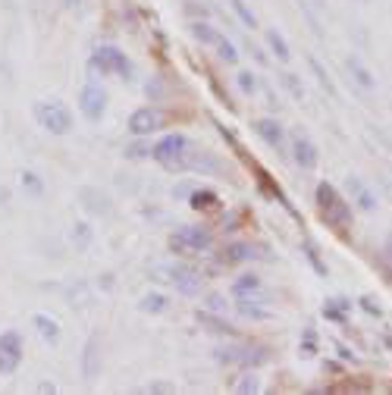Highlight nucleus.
Segmentation results:
<instances>
[{"label":"nucleus","mask_w":392,"mask_h":395,"mask_svg":"<svg viewBox=\"0 0 392 395\" xmlns=\"http://www.w3.org/2000/svg\"><path fill=\"white\" fill-rule=\"evenodd\" d=\"M301 251H305V257H308V264L314 267V273L317 276H327L329 273V267L323 264V257H320V251H317V245L311 242V239H305V242H301Z\"/></svg>","instance_id":"obj_28"},{"label":"nucleus","mask_w":392,"mask_h":395,"mask_svg":"<svg viewBox=\"0 0 392 395\" xmlns=\"http://www.w3.org/2000/svg\"><path fill=\"white\" fill-rule=\"evenodd\" d=\"M251 257H254V248L248 242H233V245L223 248V264H226V267L245 264V260H251Z\"/></svg>","instance_id":"obj_22"},{"label":"nucleus","mask_w":392,"mask_h":395,"mask_svg":"<svg viewBox=\"0 0 392 395\" xmlns=\"http://www.w3.org/2000/svg\"><path fill=\"white\" fill-rule=\"evenodd\" d=\"M263 292V283L258 273H242L239 279H233V286H229V295L233 298H258Z\"/></svg>","instance_id":"obj_15"},{"label":"nucleus","mask_w":392,"mask_h":395,"mask_svg":"<svg viewBox=\"0 0 392 395\" xmlns=\"http://www.w3.org/2000/svg\"><path fill=\"white\" fill-rule=\"evenodd\" d=\"M386 257H389V264H392V236L386 239Z\"/></svg>","instance_id":"obj_47"},{"label":"nucleus","mask_w":392,"mask_h":395,"mask_svg":"<svg viewBox=\"0 0 392 395\" xmlns=\"http://www.w3.org/2000/svg\"><path fill=\"white\" fill-rule=\"evenodd\" d=\"M235 85H239L242 95H258V76H254L251 69H242L239 76H235Z\"/></svg>","instance_id":"obj_35"},{"label":"nucleus","mask_w":392,"mask_h":395,"mask_svg":"<svg viewBox=\"0 0 392 395\" xmlns=\"http://www.w3.org/2000/svg\"><path fill=\"white\" fill-rule=\"evenodd\" d=\"M267 361V352L258 345H242V352H239V364L242 367H258Z\"/></svg>","instance_id":"obj_31"},{"label":"nucleus","mask_w":392,"mask_h":395,"mask_svg":"<svg viewBox=\"0 0 392 395\" xmlns=\"http://www.w3.org/2000/svg\"><path fill=\"white\" fill-rule=\"evenodd\" d=\"M263 35H267V48L276 53V60H280V63H289V60H292V48H289L286 35H282L280 29H267Z\"/></svg>","instance_id":"obj_21"},{"label":"nucleus","mask_w":392,"mask_h":395,"mask_svg":"<svg viewBox=\"0 0 392 395\" xmlns=\"http://www.w3.org/2000/svg\"><path fill=\"white\" fill-rule=\"evenodd\" d=\"M314 204H317L320 220L329 226V229L346 232L351 226V207H348V201L339 195V189H336L333 182H320V185H317V189H314Z\"/></svg>","instance_id":"obj_1"},{"label":"nucleus","mask_w":392,"mask_h":395,"mask_svg":"<svg viewBox=\"0 0 392 395\" xmlns=\"http://www.w3.org/2000/svg\"><path fill=\"white\" fill-rule=\"evenodd\" d=\"M299 352H301V354H305V358H311V354H314V352H317V333H314V330H311V326H308V330H305V342H301V345H299Z\"/></svg>","instance_id":"obj_38"},{"label":"nucleus","mask_w":392,"mask_h":395,"mask_svg":"<svg viewBox=\"0 0 392 395\" xmlns=\"http://www.w3.org/2000/svg\"><path fill=\"white\" fill-rule=\"evenodd\" d=\"M220 195L214 189H195V192H188V207H192L195 213H214V210H220Z\"/></svg>","instance_id":"obj_16"},{"label":"nucleus","mask_w":392,"mask_h":395,"mask_svg":"<svg viewBox=\"0 0 392 395\" xmlns=\"http://www.w3.org/2000/svg\"><path fill=\"white\" fill-rule=\"evenodd\" d=\"M292 160H295V166L305 173L317 170V163H320V151H317L314 138L305 135V132H295L292 135Z\"/></svg>","instance_id":"obj_9"},{"label":"nucleus","mask_w":392,"mask_h":395,"mask_svg":"<svg viewBox=\"0 0 392 395\" xmlns=\"http://www.w3.org/2000/svg\"><path fill=\"white\" fill-rule=\"evenodd\" d=\"M164 113L157 110V107H138V110H132L129 116V132L135 138H151L154 132L164 129Z\"/></svg>","instance_id":"obj_7"},{"label":"nucleus","mask_w":392,"mask_h":395,"mask_svg":"<svg viewBox=\"0 0 392 395\" xmlns=\"http://www.w3.org/2000/svg\"><path fill=\"white\" fill-rule=\"evenodd\" d=\"M38 392H57V386H53V383H41V386H38Z\"/></svg>","instance_id":"obj_46"},{"label":"nucleus","mask_w":392,"mask_h":395,"mask_svg":"<svg viewBox=\"0 0 392 395\" xmlns=\"http://www.w3.org/2000/svg\"><path fill=\"white\" fill-rule=\"evenodd\" d=\"M148 276H151L154 283L176 286V292H182V295H198L201 286H204V276L188 264H154L151 270H148Z\"/></svg>","instance_id":"obj_2"},{"label":"nucleus","mask_w":392,"mask_h":395,"mask_svg":"<svg viewBox=\"0 0 392 395\" xmlns=\"http://www.w3.org/2000/svg\"><path fill=\"white\" fill-rule=\"evenodd\" d=\"M346 69L351 72V79H355V82L361 85L364 91H374V88H377L374 72H370L367 66H364V60H361V57H348V60H346Z\"/></svg>","instance_id":"obj_19"},{"label":"nucleus","mask_w":392,"mask_h":395,"mask_svg":"<svg viewBox=\"0 0 392 395\" xmlns=\"http://www.w3.org/2000/svg\"><path fill=\"white\" fill-rule=\"evenodd\" d=\"M348 311H351V301H346V298H329L327 304H323V317L333 320V323H346Z\"/></svg>","instance_id":"obj_25"},{"label":"nucleus","mask_w":392,"mask_h":395,"mask_svg":"<svg viewBox=\"0 0 392 395\" xmlns=\"http://www.w3.org/2000/svg\"><path fill=\"white\" fill-rule=\"evenodd\" d=\"M0 352H6V354H16V358H22V352H25L22 333H19V330H6V333H0Z\"/></svg>","instance_id":"obj_26"},{"label":"nucleus","mask_w":392,"mask_h":395,"mask_svg":"<svg viewBox=\"0 0 392 395\" xmlns=\"http://www.w3.org/2000/svg\"><path fill=\"white\" fill-rule=\"evenodd\" d=\"M301 6H308L314 13H327V0H301Z\"/></svg>","instance_id":"obj_42"},{"label":"nucleus","mask_w":392,"mask_h":395,"mask_svg":"<svg viewBox=\"0 0 392 395\" xmlns=\"http://www.w3.org/2000/svg\"><path fill=\"white\" fill-rule=\"evenodd\" d=\"M91 69L100 72V76L132 79V60L119 48H113V44H100V48L91 53Z\"/></svg>","instance_id":"obj_5"},{"label":"nucleus","mask_w":392,"mask_h":395,"mask_svg":"<svg viewBox=\"0 0 392 395\" xmlns=\"http://www.w3.org/2000/svg\"><path fill=\"white\" fill-rule=\"evenodd\" d=\"M188 154H192V142H188V135H182V132H170V135H164L157 145H151V157L157 160L164 170H185Z\"/></svg>","instance_id":"obj_3"},{"label":"nucleus","mask_w":392,"mask_h":395,"mask_svg":"<svg viewBox=\"0 0 392 395\" xmlns=\"http://www.w3.org/2000/svg\"><path fill=\"white\" fill-rule=\"evenodd\" d=\"M170 307V298L164 292H148V295L138 298V311L141 314H164Z\"/></svg>","instance_id":"obj_23"},{"label":"nucleus","mask_w":392,"mask_h":395,"mask_svg":"<svg viewBox=\"0 0 392 395\" xmlns=\"http://www.w3.org/2000/svg\"><path fill=\"white\" fill-rule=\"evenodd\" d=\"M217 57H220V63H226V66L239 63V51H235V44L226 41V38H220L217 41Z\"/></svg>","instance_id":"obj_34"},{"label":"nucleus","mask_w":392,"mask_h":395,"mask_svg":"<svg viewBox=\"0 0 392 395\" xmlns=\"http://www.w3.org/2000/svg\"><path fill=\"white\" fill-rule=\"evenodd\" d=\"M79 201H82V207L91 217H110V198L104 195V192L91 189V185H85V189H79Z\"/></svg>","instance_id":"obj_11"},{"label":"nucleus","mask_w":392,"mask_h":395,"mask_svg":"<svg viewBox=\"0 0 392 395\" xmlns=\"http://www.w3.org/2000/svg\"><path fill=\"white\" fill-rule=\"evenodd\" d=\"M32 330H35L47 345H57V342H60V336H63V326H60V320H57V317H51V314H44V311L32 317Z\"/></svg>","instance_id":"obj_12"},{"label":"nucleus","mask_w":392,"mask_h":395,"mask_svg":"<svg viewBox=\"0 0 392 395\" xmlns=\"http://www.w3.org/2000/svg\"><path fill=\"white\" fill-rule=\"evenodd\" d=\"M339 358H342V361H355V352H348L346 345H339Z\"/></svg>","instance_id":"obj_44"},{"label":"nucleus","mask_w":392,"mask_h":395,"mask_svg":"<svg viewBox=\"0 0 392 395\" xmlns=\"http://www.w3.org/2000/svg\"><path fill=\"white\" fill-rule=\"evenodd\" d=\"M235 311L245 320H270V311H263L258 298H235Z\"/></svg>","instance_id":"obj_24"},{"label":"nucleus","mask_w":392,"mask_h":395,"mask_svg":"<svg viewBox=\"0 0 392 395\" xmlns=\"http://www.w3.org/2000/svg\"><path fill=\"white\" fill-rule=\"evenodd\" d=\"M358 304H361V311L370 314V317H377V320L383 317V307H380V301H377L374 295H361L358 298Z\"/></svg>","instance_id":"obj_37"},{"label":"nucleus","mask_w":392,"mask_h":395,"mask_svg":"<svg viewBox=\"0 0 392 395\" xmlns=\"http://www.w3.org/2000/svg\"><path fill=\"white\" fill-rule=\"evenodd\" d=\"M348 192H351V198H355V204L361 207V210H367V213H370V210L377 207V195H374V192H370L358 176H351V179H348Z\"/></svg>","instance_id":"obj_20"},{"label":"nucleus","mask_w":392,"mask_h":395,"mask_svg":"<svg viewBox=\"0 0 392 395\" xmlns=\"http://www.w3.org/2000/svg\"><path fill=\"white\" fill-rule=\"evenodd\" d=\"M70 242L76 245L79 251H85V248L94 242V229L88 223H76V226H72V232H70Z\"/></svg>","instance_id":"obj_30"},{"label":"nucleus","mask_w":392,"mask_h":395,"mask_svg":"<svg viewBox=\"0 0 392 395\" xmlns=\"http://www.w3.org/2000/svg\"><path fill=\"white\" fill-rule=\"evenodd\" d=\"M188 35L195 38V41L201 44V48H217V41H220V29H214L207 19H195L192 25H188Z\"/></svg>","instance_id":"obj_18"},{"label":"nucleus","mask_w":392,"mask_h":395,"mask_svg":"<svg viewBox=\"0 0 392 395\" xmlns=\"http://www.w3.org/2000/svg\"><path fill=\"white\" fill-rule=\"evenodd\" d=\"M308 66H311V72H314V79L320 82V88H327L329 95L336 98V85H333V79L327 76V69L320 66V60H317V57H308Z\"/></svg>","instance_id":"obj_33"},{"label":"nucleus","mask_w":392,"mask_h":395,"mask_svg":"<svg viewBox=\"0 0 392 395\" xmlns=\"http://www.w3.org/2000/svg\"><path fill=\"white\" fill-rule=\"evenodd\" d=\"M185 10L192 13V16H201V19H207V13H211V10H207V6H204V4L198 6V0H188V6H185Z\"/></svg>","instance_id":"obj_41"},{"label":"nucleus","mask_w":392,"mask_h":395,"mask_svg":"<svg viewBox=\"0 0 392 395\" xmlns=\"http://www.w3.org/2000/svg\"><path fill=\"white\" fill-rule=\"evenodd\" d=\"M226 298L220 295V292H211V295H207V311H214V314H226Z\"/></svg>","instance_id":"obj_40"},{"label":"nucleus","mask_w":392,"mask_h":395,"mask_svg":"<svg viewBox=\"0 0 392 395\" xmlns=\"http://www.w3.org/2000/svg\"><path fill=\"white\" fill-rule=\"evenodd\" d=\"M195 320H198L201 326H207V333H214V336H235V326L229 323L226 317H223V314H214V311H195Z\"/></svg>","instance_id":"obj_13"},{"label":"nucleus","mask_w":392,"mask_h":395,"mask_svg":"<svg viewBox=\"0 0 392 395\" xmlns=\"http://www.w3.org/2000/svg\"><path fill=\"white\" fill-rule=\"evenodd\" d=\"M98 373H100V339L91 336L85 342V348H82V380L91 383Z\"/></svg>","instance_id":"obj_14"},{"label":"nucleus","mask_w":392,"mask_h":395,"mask_svg":"<svg viewBox=\"0 0 392 395\" xmlns=\"http://www.w3.org/2000/svg\"><path fill=\"white\" fill-rule=\"evenodd\" d=\"M32 113H35V123L51 135H70L72 132V113L63 100H35Z\"/></svg>","instance_id":"obj_4"},{"label":"nucleus","mask_w":392,"mask_h":395,"mask_svg":"<svg viewBox=\"0 0 392 395\" xmlns=\"http://www.w3.org/2000/svg\"><path fill=\"white\" fill-rule=\"evenodd\" d=\"M145 392H176V386H166V383H151Z\"/></svg>","instance_id":"obj_43"},{"label":"nucleus","mask_w":392,"mask_h":395,"mask_svg":"<svg viewBox=\"0 0 392 395\" xmlns=\"http://www.w3.org/2000/svg\"><path fill=\"white\" fill-rule=\"evenodd\" d=\"M233 392H239V395H254V392H261V380H258V373L248 367V373H242L239 380L233 383Z\"/></svg>","instance_id":"obj_27"},{"label":"nucleus","mask_w":392,"mask_h":395,"mask_svg":"<svg viewBox=\"0 0 392 395\" xmlns=\"http://www.w3.org/2000/svg\"><path fill=\"white\" fill-rule=\"evenodd\" d=\"M280 85L289 91V95H292V100H305V85H301V79L295 76V72H282Z\"/></svg>","instance_id":"obj_32"},{"label":"nucleus","mask_w":392,"mask_h":395,"mask_svg":"<svg viewBox=\"0 0 392 395\" xmlns=\"http://www.w3.org/2000/svg\"><path fill=\"white\" fill-rule=\"evenodd\" d=\"M19 179H22V189L29 192V195H35V198H38V195H44V182H41V176H38V173L25 170Z\"/></svg>","instance_id":"obj_36"},{"label":"nucleus","mask_w":392,"mask_h":395,"mask_svg":"<svg viewBox=\"0 0 392 395\" xmlns=\"http://www.w3.org/2000/svg\"><path fill=\"white\" fill-rule=\"evenodd\" d=\"M229 6H233V13L239 16V22L245 25V29H258V16H254V10L245 0H229Z\"/></svg>","instance_id":"obj_29"},{"label":"nucleus","mask_w":392,"mask_h":395,"mask_svg":"<svg viewBox=\"0 0 392 395\" xmlns=\"http://www.w3.org/2000/svg\"><path fill=\"white\" fill-rule=\"evenodd\" d=\"M214 236L207 226H179V229L170 236V251L176 254H201L211 251Z\"/></svg>","instance_id":"obj_6"},{"label":"nucleus","mask_w":392,"mask_h":395,"mask_svg":"<svg viewBox=\"0 0 392 395\" xmlns=\"http://www.w3.org/2000/svg\"><path fill=\"white\" fill-rule=\"evenodd\" d=\"M79 110H82L85 119L98 123V119L104 116V110H107V91L100 88L98 82H88L85 88L79 91Z\"/></svg>","instance_id":"obj_8"},{"label":"nucleus","mask_w":392,"mask_h":395,"mask_svg":"<svg viewBox=\"0 0 392 395\" xmlns=\"http://www.w3.org/2000/svg\"><path fill=\"white\" fill-rule=\"evenodd\" d=\"M185 170H195V173H204V176H214V173H220V160L214 157L211 151H195L188 154L185 160Z\"/></svg>","instance_id":"obj_17"},{"label":"nucleus","mask_w":392,"mask_h":395,"mask_svg":"<svg viewBox=\"0 0 392 395\" xmlns=\"http://www.w3.org/2000/svg\"><path fill=\"white\" fill-rule=\"evenodd\" d=\"M60 4H63V6H66V10H76V6H79V4H82V0H60Z\"/></svg>","instance_id":"obj_45"},{"label":"nucleus","mask_w":392,"mask_h":395,"mask_svg":"<svg viewBox=\"0 0 392 395\" xmlns=\"http://www.w3.org/2000/svg\"><path fill=\"white\" fill-rule=\"evenodd\" d=\"M141 145H132V148H126V157H132V160H145V157H151V145H145V138H138Z\"/></svg>","instance_id":"obj_39"},{"label":"nucleus","mask_w":392,"mask_h":395,"mask_svg":"<svg viewBox=\"0 0 392 395\" xmlns=\"http://www.w3.org/2000/svg\"><path fill=\"white\" fill-rule=\"evenodd\" d=\"M254 132H258V138L267 145L270 151L286 154V129L280 126V119L276 116H261L258 123H254Z\"/></svg>","instance_id":"obj_10"}]
</instances>
